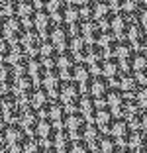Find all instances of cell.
Here are the masks:
<instances>
[{"label": "cell", "mask_w": 147, "mask_h": 153, "mask_svg": "<svg viewBox=\"0 0 147 153\" xmlns=\"http://www.w3.org/2000/svg\"><path fill=\"white\" fill-rule=\"evenodd\" d=\"M27 131L20 124H2V147L12 153H24Z\"/></svg>", "instance_id": "6da1fadb"}, {"label": "cell", "mask_w": 147, "mask_h": 153, "mask_svg": "<svg viewBox=\"0 0 147 153\" xmlns=\"http://www.w3.org/2000/svg\"><path fill=\"white\" fill-rule=\"evenodd\" d=\"M80 98H82V90L76 85V81H73V79L65 81V85H63V88H61V94H59V100H61L71 112H75V110H79Z\"/></svg>", "instance_id": "7a4b0ae2"}, {"label": "cell", "mask_w": 147, "mask_h": 153, "mask_svg": "<svg viewBox=\"0 0 147 153\" xmlns=\"http://www.w3.org/2000/svg\"><path fill=\"white\" fill-rule=\"evenodd\" d=\"M22 114V104L14 92L2 94V122L4 124H16Z\"/></svg>", "instance_id": "3957f363"}, {"label": "cell", "mask_w": 147, "mask_h": 153, "mask_svg": "<svg viewBox=\"0 0 147 153\" xmlns=\"http://www.w3.org/2000/svg\"><path fill=\"white\" fill-rule=\"evenodd\" d=\"M24 32H26V24H24L18 16L2 18V37L8 39L10 43H18V41H22Z\"/></svg>", "instance_id": "277c9868"}, {"label": "cell", "mask_w": 147, "mask_h": 153, "mask_svg": "<svg viewBox=\"0 0 147 153\" xmlns=\"http://www.w3.org/2000/svg\"><path fill=\"white\" fill-rule=\"evenodd\" d=\"M106 104L110 106L112 112L116 114V118H124L125 108H128V94L118 86H112L106 96Z\"/></svg>", "instance_id": "5b68a950"}, {"label": "cell", "mask_w": 147, "mask_h": 153, "mask_svg": "<svg viewBox=\"0 0 147 153\" xmlns=\"http://www.w3.org/2000/svg\"><path fill=\"white\" fill-rule=\"evenodd\" d=\"M65 81H67V79L61 75V71H59L57 67H49V71H47V75H45L41 86L47 88V92L53 96V100L55 98L59 100V94H61V88H63V85H65Z\"/></svg>", "instance_id": "8992f818"}, {"label": "cell", "mask_w": 147, "mask_h": 153, "mask_svg": "<svg viewBox=\"0 0 147 153\" xmlns=\"http://www.w3.org/2000/svg\"><path fill=\"white\" fill-rule=\"evenodd\" d=\"M131 24H134L131 16L125 14L124 10L112 14V33H114L118 39H128V33H129Z\"/></svg>", "instance_id": "52a82bcc"}, {"label": "cell", "mask_w": 147, "mask_h": 153, "mask_svg": "<svg viewBox=\"0 0 147 153\" xmlns=\"http://www.w3.org/2000/svg\"><path fill=\"white\" fill-rule=\"evenodd\" d=\"M86 124H88V120H86V118L76 110V112L69 114L67 124H65V130L69 131V135H71L73 140H82V137H85Z\"/></svg>", "instance_id": "ba28073f"}, {"label": "cell", "mask_w": 147, "mask_h": 153, "mask_svg": "<svg viewBox=\"0 0 147 153\" xmlns=\"http://www.w3.org/2000/svg\"><path fill=\"white\" fill-rule=\"evenodd\" d=\"M39 122H41V114H39V110H37L36 106H26V108H22L18 124L27 131V134H36Z\"/></svg>", "instance_id": "9c48e42d"}, {"label": "cell", "mask_w": 147, "mask_h": 153, "mask_svg": "<svg viewBox=\"0 0 147 153\" xmlns=\"http://www.w3.org/2000/svg\"><path fill=\"white\" fill-rule=\"evenodd\" d=\"M73 81H76V85H79L80 90H82V94H90L92 81H94V73L90 71L88 63H82V61H79V65H76V71H75V76H73Z\"/></svg>", "instance_id": "30bf717a"}, {"label": "cell", "mask_w": 147, "mask_h": 153, "mask_svg": "<svg viewBox=\"0 0 147 153\" xmlns=\"http://www.w3.org/2000/svg\"><path fill=\"white\" fill-rule=\"evenodd\" d=\"M49 39L63 51V49H69V47H71L73 33H71V30H69V26L65 22H57L55 27H53V32H51V36H49Z\"/></svg>", "instance_id": "8fae6325"}, {"label": "cell", "mask_w": 147, "mask_h": 153, "mask_svg": "<svg viewBox=\"0 0 147 153\" xmlns=\"http://www.w3.org/2000/svg\"><path fill=\"white\" fill-rule=\"evenodd\" d=\"M76 65H79V59L75 57L71 49H63L61 55H59V61H57V69L61 71V75L65 79H73L75 76V71H76Z\"/></svg>", "instance_id": "7c38bea8"}, {"label": "cell", "mask_w": 147, "mask_h": 153, "mask_svg": "<svg viewBox=\"0 0 147 153\" xmlns=\"http://www.w3.org/2000/svg\"><path fill=\"white\" fill-rule=\"evenodd\" d=\"M43 36L37 32L36 27H26V32H24V37H22V43L26 47V51L33 57V55H39V49L41 45H43Z\"/></svg>", "instance_id": "4fadbf2b"}, {"label": "cell", "mask_w": 147, "mask_h": 153, "mask_svg": "<svg viewBox=\"0 0 147 153\" xmlns=\"http://www.w3.org/2000/svg\"><path fill=\"white\" fill-rule=\"evenodd\" d=\"M55 24H57V22L53 20V16L49 14L47 8H39V10H37L36 20H33V27H36V30H37V32H39L43 37H49V36H51Z\"/></svg>", "instance_id": "5bb4252c"}, {"label": "cell", "mask_w": 147, "mask_h": 153, "mask_svg": "<svg viewBox=\"0 0 147 153\" xmlns=\"http://www.w3.org/2000/svg\"><path fill=\"white\" fill-rule=\"evenodd\" d=\"M114 86L122 88L128 96H135V94H137V90L141 88V81L137 79V75H135L134 71H124Z\"/></svg>", "instance_id": "9a60e30c"}, {"label": "cell", "mask_w": 147, "mask_h": 153, "mask_svg": "<svg viewBox=\"0 0 147 153\" xmlns=\"http://www.w3.org/2000/svg\"><path fill=\"white\" fill-rule=\"evenodd\" d=\"M134 131L135 130L129 126V122L125 120V118H116V122H114L110 134L118 140V143H120V145H129V140H131Z\"/></svg>", "instance_id": "2e32d148"}, {"label": "cell", "mask_w": 147, "mask_h": 153, "mask_svg": "<svg viewBox=\"0 0 147 153\" xmlns=\"http://www.w3.org/2000/svg\"><path fill=\"white\" fill-rule=\"evenodd\" d=\"M135 53H137V49L134 47L131 41H129V39H120L118 49H116V57L120 59V63L124 65L125 71H131V63H134Z\"/></svg>", "instance_id": "e0dca14e"}, {"label": "cell", "mask_w": 147, "mask_h": 153, "mask_svg": "<svg viewBox=\"0 0 147 153\" xmlns=\"http://www.w3.org/2000/svg\"><path fill=\"white\" fill-rule=\"evenodd\" d=\"M69 114H71V110H69L67 106L61 102V100H53V102H51V106H49L47 118L53 122V124L59 128V130H63V128H65V124H67Z\"/></svg>", "instance_id": "ac0fdd59"}, {"label": "cell", "mask_w": 147, "mask_h": 153, "mask_svg": "<svg viewBox=\"0 0 147 153\" xmlns=\"http://www.w3.org/2000/svg\"><path fill=\"white\" fill-rule=\"evenodd\" d=\"M143 112L145 110L137 104V100H128V108H125L124 118L129 122V126L134 130H143Z\"/></svg>", "instance_id": "d6986e66"}, {"label": "cell", "mask_w": 147, "mask_h": 153, "mask_svg": "<svg viewBox=\"0 0 147 153\" xmlns=\"http://www.w3.org/2000/svg\"><path fill=\"white\" fill-rule=\"evenodd\" d=\"M16 69L2 59V65H0V85H2V94L6 92H14V85H16Z\"/></svg>", "instance_id": "ffe728a7"}, {"label": "cell", "mask_w": 147, "mask_h": 153, "mask_svg": "<svg viewBox=\"0 0 147 153\" xmlns=\"http://www.w3.org/2000/svg\"><path fill=\"white\" fill-rule=\"evenodd\" d=\"M110 79L108 76H104V75H94V81H92V88H90V94L94 96V98L100 102V106L102 104H106V96H108V92H110Z\"/></svg>", "instance_id": "44dd1931"}, {"label": "cell", "mask_w": 147, "mask_h": 153, "mask_svg": "<svg viewBox=\"0 0 147 153\" xmlns=\"http://www.w3.org/2000/svg\"><path fill=\"white\" fill-rule=\"evenodd\" d=\"M57 130H59V128L55 126L49 118H41L39 126H37V130H36V135L43 141L45 145H53V140H55V135H57Z\"/></svg>", "instance_id": "7402d4cb"}, {"label": "cell", "mask_w": 147, "mask_h": 153, "mask_svg": "<svg viewBox=\"0 0 147 153\" xmlns=\"http://www.w3.org/2000/svg\"><path fill=\"white\" fill-rule=\"evenodd\" d=\"M37 6L33 0H20L18 4V18L26 24V27H33V20H36L37 14Z\"/></svg>", "instance_id": "603a6c76"}, {"label": "cell", "mask_w": 147, "mask_h": 153, "mask_svg": "<svg viewBox=\"0 0 147 153\" xmlns=\"http://www.w3.org/2000/svg\"><path fill=\"white\" fill-rule=\"evenodd\" d=\"M128 39L134 43V47L135 49H145V45H147V30L143 27V24L139 22H135L134 20V24H131V27H129V33H128Z\"/></svg>", "instance_id": "cb8c5ba5"}, {"label": "cell", "mask_w": 147, "mask_h": 153, "mask_svg": "<svg viewBox=\"0 0 147 153\" xmlns=\"http://www.w3.org/2000/svg\"><path fill=\"white\" fill-rule=\"evenodd\" d=\"M49 67L45 65V61L39 57V55H33V57H30V67H27V73H30L31 76H33V81H36V85H43V79L45 75H47Z\"/></svg>", "instance_id": "d4e9b609"}, {"label": "cell", "mask_w": 147, "mask_h": 153, "mask_svg": "<svg viewBox=\"0 0 147 153\" xmlns=\"http://www.w3.org/2000/svg\"><path fill=\"white\" fill-rule=\"evenodd\" d=\"M59 55H61V49L51 39H45L43 45H41V49H39V57L45 61V65L47 67H57Z\"/></svg>", "instance_id": "484cf974"}, {"label": "cell", "mask_w": 147, "mask_h": 153, "mask_svg": "<svg viewBox=\"0 0 147 153\" xmlns=\"http://www.w3.org/2000/svg\"><path fill=\"white\" fill-rule=\"evenodd\" d=\"M94 122L102 128L104 134H110V131H112V126H114V122H116V114L110 110V106H108V104H102V106L98 108V112H96Z\"/></svg>", "instance_id": "4316f807"}, {"label": "cell", "mask_w": 147, "mask_h": 153, "mask_svg": "<svg viewBox=\"0 0 147 153\" xmlns=\"http://www.w3.org/2000/svg\"><path fill=\"white\" fill-rule=\"evenodd\" d=\"M98 108H100V102H98L92 94H82L80 104H79V112L82 114V116H85L88 122H92L94 118H96Z\"/></svg>", "instance_id": "83f0119b"}, {"label": "cell", "mask_w": 147, "mask_h": 153, "mask_svg": "<svg viewBox=\"0 0 147 153\" xmlns=\"http://www.w3.org/2000/svg\"><path fill=\"white\" fill-rule=\"evenodd\" d=\"M124 71H125L124 65L120 63V59H118L116 55H114V57H106V59H104V73H102V75L108 76L114 85L118 82V79L122 76V73H124Z\"/></svg>", "instance_id": "f1b7e54d"}, {"label": "cell", "mask_w": 147, "mask_h": 153, "mask_svg": "<svg viewBox=\"0 0 147 153\" xmlns=\"http://www.w3.org/2000/svg\"><path fill=\"white\" fill-rule=\"evenodd\" d=\"M102 36H104V32H102L98 20H88V22L82 24V37H85L88 43H100Z\"/></svg>", "instance_id": "f546056e"}, {"label": "cell", "mask_w": 147, "mask_h": 153, "mask_svg": "<svg viewBox=\"0 0 147 153\" xmlns=\"http://www.w3.org/2000/svg\"><path fill=\"white\" fill-rule=\"evenodd\" d=\"M102 137H104V131H102V128L98 126L96 122H88L86 124V130H85V137L82 140L86 141V143L90 145L92 149H98V145H100V141H102Z\"/></svg>", "instance_id": "4dcf8cb0"}, {"label": "cell", "mask_w": 147, "mask_h": 153, "mask_svg": "<svg viewBox=\"0 0 147 153\" xmlns=\"http://www.w3.org/2000/svg\"><path fill=\"white\" fill-rule=\"evenodd\" d=\"M90 45H92V43H88V41H86L82 36H76V37H73L71 47H69V49L75 53V57L79 59V61L86 63V59H88V53H90Z\"/></svg>", "instance_id": "1f68e13d"}, {"label": "cell", "mask_w": 147, "mask_h": 153, "mask_svg": "<svg viewBox=\"0 0 147 153\" xmlns=\"http://www.w3.org/2000/svg\"><path fill=\"white\" fill-rule=\"evenodd\" d=\"M45 8L49 10V14L53 16L55 22H65V16H67L69 2H67V0H49Z\"/></svg>", "instance_id": "d6a6232c"}, {"label": "cell", "mask_w": 147, "mask_h": 153, "mask_svg": "<svg viewBox=\"0 0 147 153\" xmlns=\"http://www.w3.org/2000/svg\"><path fill=\"white\" fill-rule=\"evenodd\" d=\"M73 141L75 140H73L71 135H69V131L63 128V130H57V135H55V140H53V147L57 149L59 153H69Z\"/></svg>", "instance_id": "836d02e7"}, {"label": "cell", "mask_w": 147, "mask_h": 153, "mask_svg": "<svg viewBox=\"0 0 147 153\" xmlns=\"http://www.w3.org/2000/svg\"><path fill=\"white\" fill-rule=\"evenodd\" d=\"M129 149L134 153H145L147 151V134L143 130H135L131 140H129Z\"/></svg>", "instance_id": "e575fe53"}, {"label": "cell", "mask_w": 147, "mask_h": 153, "mask_svg": "<svg viewBox=\"0 0 147 153\" xmlns=\"http://www.w3.org/2000/svg\"><path fill=\"white\" fill-rule=\"evenodd\" d=\"M118 43H120V39H118L114 33H104L98 45H100V49L104 51L106 57H114V55H116V49H118Z\"/></svg>", "instance_id": "d590c367"}, {"label": "cell", "mask_w": 147, "mask_h": 153, "mask_svg": "<svg viewBox=\"0 0 147 153\" xmlns=\"http://www.w3.org/2000/svg\"><path fill=\"white\" fill-rule=\"evenodd\" d=\"M120 147H122V145L118 143V140L112 134H104L102 141H100V145H98V149H100L102 153H118Z\"/></svg>", "instance_id": "8d00e7d4"}, {"label": "cell", "mask_w": 147, "mask_h": 153, "mask_svg": "<svg viewBox=\"0 0 147 153\" xmlns=\"http://www.w3.org/2000/svg\"><path fill=\"white\" fill-rule=\"evenodd\" d=\"M45 151V143L37 137L36 134L33 135H27L26 145H24V153H43Z\"/></svg>", "instance_id": "74e56055"}, {"label": "cell", "mask_w": 147, "mask_h": 153, "mask_svg": "<svg viewBox=\"0 0 147 153\" xmlns=\"http://www.w3.org/2000/svg\"><path fill=\"white\" fill-rule=\"evenodd\" d=\"M114 12L110 0H94V20H102Z\"/></svg>", "instance_id": "f35d334b"}, {"label": "cell", "mask_w": 147, "mask_h": 153, "mask_svg": "<svg viewBox=\"0 0 147 153\" xmlns=\"http://www.w3.org/2000/svg\"><path fill=\"white\" fill-rule=\"evenodd\" d=\"M82 10H80L79 4H69L67 8V16H65V24H82Z\"/></svg>", "instance_id": "ab89813d"}, {"label": "cell", "mask_w": 147, "mask_h": 153, "mask_svg": "<svg viewBox=\"0 0 147 153\" xmlns=\"http://www.w3.org/2000/svg\"><path fill=\"white\" fill-rule=\"evenodd\" d=\"M145 8L143 6V0H125L124 2V12L129 14L131 18H139V14H141V10Z\"/></svg>", "instance_id": "60d3db41"}, {"label": "cell", "mask_w": 147, "mask_h": 153, "mask_svg": "<svg viewBox=\"0 0 147 153\" xmlns=\"http://www.w3.org/2000/svg\"><path fill=\"white\" fill-rule=\"evenodd\" d=\"M18 4L20 0H2V18L18 16Z\"/></svg>", "instance_id": "b9f144b4"}, {"label": "cell", "mask_w": 147, "mask_h": 153, "mask_svg": "<svg viewBox=\"0 0 147 153\" xmlns=\"http://www.w3.org/2000/svg\"><path fill=\"white\" fill-rule=\"evenodd\" d=\"M69 153H92V147H90L85 140H75Z\"/></svg>", "instance_id": "7bdbcfd3"}, {"label": "cell", "mask_w": 147, "mask_h": 153, "mask_svg": "<svg viewBox=\"0 0 147 153\" xmlns=\"http://www.w3.org/2000/svg\"><path fill=\"white\" fill-rule=\"evenodd\" d=\"M134 98L137 100V104L143 110H147V85H141V88L137 90V94H135Z\"/></svg>", "instance_id": "ee69618b"}, {"label": "cell", "mask_w": 147, "mask_h": 153, "mask_svg": "<svg viewBox=\"0 0 147 153\" xmlns=\"http://www.w3.org/2000/svg\"><path fill=\"white\" fill-rule=\"evenodd\" d=\"M82 10V20L88 22V20H94V2L92 4H86V6H80Z\"/></svg>", "instance_id": "f6af8a7d"}, {"label": "cell", "mask_w": 147, "mask_h": 153, "mask_svg": "<svg viewBox=\"0 0 147 153\" xmlns=\"http://www.w3.org/2000/svg\"><path fill=\"white\" fill-rule=\"evenodd\" d=\"M139 22H141L143 24V27H145V30H147V6H145V8H143L141 10V14H139Z\"/></svg>", "instance_id": "bcb514c9"}, {"label": "cell", "mask_w": 147, "mask_h": 153, "mask_svg": "<svg viewBox=\"0 0 147 153\" xmlns=\"http://www.w3.org/2000/svg\"><path fill=\"white\" fill-rule=\"evenodd\" d=\"M33 2H36V6H37V8H45L49 0H33Z\"/></svg>", "instance_id": "7dc6e473"}, {"label": "cell", "mask_w": 147, "mask_h": 153, "mask_svg": "<svg viewBox=\"0 0 147 153\" xmlns=\"http://www.w3.org/2000/svg\"><path fill=\"white\" fill-rule=\"evenodd\" d=\"M94 0H75V4H79V6H86V4H92Z\"/></svg>", "instance_id": "c3c4849f"}, {"label": "cell", "mask_w": 147, "mask_h": 153, "mask_svg": "<svg viewBox=\"0 0 147 153\" xmlns=\"http://www.w3.org/2000/svg\"><path fill=\"white\" fill-rule=\"evenodd\" d=\"M43 153H59V151L53 147V145H45V151Z\"/></svg>", "instance_id": "681fc988"}, {"label": "cell", "mask_w": 147, "mask_h": 153, "mask_svg": "<svg viewBox=\"0 0 147 153\" xmlns=\"http://www.w3.org/2000/svg\"><path fill=\"white\" fill-rule=\"evenodd\" d=\"M143 131L147 134V110L143 112Z\"/></svg>", "instance_id": "f907efd6"}, {"label": "cell", "mask_w": 147, "mask_h": 153, "mask_svg": "<svg viewBox=\"0 0 147 153\" xmlns=\"http://www.w3.org/2000/svg\"><path fill=\"white\" fill-rule=\"evenodd\" d=\"M118 153H134V151H131V149H129L128 145H122V147H120V151H118Z\"/></svg>", "instance_id": "816d5d0a"}, {"label": "cell", "mask_w": 147, "mask_h": 153, "mask_svg": "<svg viewBox=\"0 0 147 153\" xmlns=\"http://www.w3.org/2000/svg\"><path fill=\"white\" fill-rule=\"evenodd\" d=\"M92 153H102V151H100V149H92Z\"/></svg>", "instance_id": "f5cc1de1"}, {"label": "cell", "mask_w": 147, "mask_h": 153, "mask_svg": "<svg viewBox=\"0 0 147 153\" xmlns=\"http://www.w3.org/2000/svg\"><path fill=\"white\" fill-rule=\"evenodd\" d=\"M67 2H69V4H75V0H67Z\"/></svg>", "instance_id": "db71d44e"}, {"label": "cell", "mask_w": 147, "mask_h": 153, "mask_svg": "<svg viewBox=\"0 0 147 153\" xmlns=\"http://www.w3.org/2000/svg\"><path fill=\"white\" fill-rule=\"evenodd\" d=\"M145 51H147V45H145Z\"/></svg>", "instance_id": "11a10c76"}, {"label": "cell", "mask_w": 147, "mask_h": 153, "mask_svg": "<svg viewBox=\"0 0 147 153\" xmlns=\"http://www.w3.org/2000/svg\"><path fill=\"white\" fill-rule=\"evenodd\" d=\"M143 2H147V0H143Z\"/></svg>", "instance_id": "9f6ffc18"}, {"label": "cell", "mask_w": 147, "mask_h": 153, "mask_svg": "<svg viewBox=\"0 0 147 153\" xmlns=\"http://www.w3.org/2000/svg\"><path fill=\"white\" fill-rule=\"evenodd\" d=\"M145 153H147V151H145Z\"/></svg>", "instance_id": "6f0895ef"}]
</instances>
